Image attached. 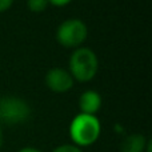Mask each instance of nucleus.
I'll use <instances>...</instances> for the list:
<instances>
[{
    "label": "nucleus",
    "mask_w": 152,
    "mask_h": 152,
    "mask_svg": "<svg viewBox=\"0 0 152 152\" xmlns=\"http://www.w3.org/2000/svg\"><path fill=\"white\" fill-rule=\"evenodd\" d=\"M27 7L31 12L40 13L47 10L48 0H27Z\"/></svg>",
    "instance_id": "obj_8"
},
{
    "label": "nucleus",
    "mask_w": 152,
    "mask_h": 152,
    "mask_svg": "<svg viewBox=\"0 0 152 152\" xmlns=\"http://www.w3.org/2000/svg\"><path fill=\"white\" fill-rule=\"evenodd\" d=\"M31 108L26 100L16 96L0 97V124L18 126L28 120Z\"/></svg>",
    "instance_id": "obj_4"
},
{
    "label": "nucleus",
    "mask_w": 152,
    "mask_h": 152,
    "mask_svg": "<svg viewBox=\"0 0 152 152\" xmlns=\"http://www.w3.org/2000/svg\"><path fill=\"white\" fill-rule=\"evenodd\" d=\"M13 4V0H0V13L8 11Z\"/></svg>",
    "instance_id": "obj_10"
},
{
    "label": "nucleus",
    "mask_w": 152,
    "mask_h": 152,
    "mask_svg": "<svg viewBox=\"0 0 152 152\" xmlns=\"http://www.w3.org/2000/svg\"><path fill=\"white\" fill-rule=\"evenodd\" d=\"M18 152H43V151H40L39 148H35V147H24L21 150H19Z\"/></svg>",
    "instance_id": "obj_12"
},
{
    "label": "nucleus",
    "mask_w": 152,
    "mask_h": 152,
    "mask_svg": "<svg viewBox=\"0 0 152 152\" xmlns=\"http://www.w3.org/2000/svg\"><path fill=\"white\" fill-rule=\"evenodd\" d=\"M88 37V27L80 19H67L56 29V40L66 48H79Z\"/></svg>",
    "instance_id": "obj_3"
},
{
    "label": "nucleus",
    "mask_w": 152,
    "mask_h": 152,
    "mask_svg": "<svg viewBox=\"0 0 152 152\" xmlns=\"http://www.w3.org/2000/svg\"><path fill=\"white\" fill-rule=\"evenodd\" d=\"M99 71V59L96 53L87 47H79L69 58L68 72L79 83L91 81Z\"/></svg>",
    "instance_id": "obj_2"
},
{
    "label": "nucleus",
    "mask_w": 152,
    "mask_h": 152,
    "mask_svg": "<svg viewBox=\"0 0 152 152\" xmlns=\"http://www.w3.org/2000/svg\"><path fill=\"white\" fill-rule=\"evenodd\" d=\"M148 140L150 139L142 134H131L123 139L120 144V152H144Z\"/></svg>",
    "instance_id": "obj_7"
},
{
    "label": "nucleus",
    "mask_w": 152,
    "mask_h": 152,
    "mask_svg": "<svg viewBox=\"0 0 152 152\" xmlns=\"http://www.w3.org/2000/svg\"><path fill=\"white\" fill-rule=\"evenodd\" d=\"M45 86L55 94H64L74 87V77L67 69L55 67L45 74Z\"/></svg>",
    "instance_id": "obj_5"
},
{
    "label": "nucleus",
    "mask_w": 152,
    "mask_h": 152,
    "mask_svg": "<svg viewBox=\"0 0 152 152\" xmlns=\"http://www.w3.org/2000/svg\"><path fill=\"white\" fill-rule=\"evenodd\" d=\"M3 142H4V137H3V126L0 124V150L3 147Z\"/></svg>",
    "instance_id": "obj_13"
},
{
    "label": "nucleus",
    "mask_w": 152,
    "mask_h": 152,
    "mask_svg": "<svg viewBox=\"0 0 152 152\" xmlns=\"http://www.w3.org/2000/svg\"><path fill=\"white\" fill-rule=\"evenodd\" d=\"M102 124L96 115L79 113L69 124V137L76 147H89L99 140Z\"/></svg>",
    "instance_id": "obj_1"
},
{
    "label": "nucleus",
    "mask_w": 152,
    "mask_h": 152,
    "mask_svg": "<svg viewBox=\"0 0 152 152\" xmlns=\"http://www.w3.org/2000/svg\"><path fill=\"white\" fill-rule=\"evenodd\" d=\"M52 152H83L81 148L76 147L75 144H61L59 147H56Z\"/></svg>",
    "instance_id": "obj_9"
},
{
    "label": "nucleus",
    "mask_w": 152,
    "mask_h": 152,
    "mask_svg": "<svg viewBox=\"0 0 152 152\" xmlns=\"http://www.w3.org/2000/svg\"><path fill=\"white\" fill-rule=\"evenodd\" d=\"M144 152H152V140H148L147 147H145V151Z\"/></svg>",
    "instance_id": "obj_14"
},
{
    "label": "nucleus",
    "mask_w": 152,
    "mask_h": 152,
    "mask_svg": "<svg viewBox=\"0 0 152 152\" xmlns=\"http://www.w3.org/2000/svg\"><path fill=\"white\" fill-rule=\"evenodd\" d=\"M79 108L80 113L86 115H96L102 108V96L95 89H88L79 97Z\"/></svg>",
    "instance_id": "obj_6"
},
{
    "label": "nucleus",
    "mask_w": 152,
    "mask_h": 152,
    "mask_svg": "<svg viewBox=\"0 0 152 152\" xmlns=\"http://www.w3.org/2000/svg\"><path fill=\"white\" fill-rule=\"evenodd\" d=\"M72 0H48V4L55 5V7H66Z\"/></svg>",
    "instance_id": "obj_11"
}]
</instances>
